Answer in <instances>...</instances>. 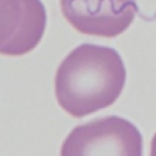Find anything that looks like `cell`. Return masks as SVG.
Masks as SVG:
<instances>
[{"label": "cell", "mask_w": 156, "mask_h": 156, "mask_svg": "<svg viewBox=\"0 0 156 156\" xmlns=\"http://www.w3.org/2000/svg\"><path fill=\"white\" fill-rule=\"evenodd\" d=\"M126 69L112 47L81 44L62 59L55 75L58 105L72 117H84L119 100Z\"/></svg>", "instance_id": "cell-1"}, {"label": "cell", "mask_w": 156, "mask_h": 156, "mask_svg": "<svg viewBox=\"0 0 156 156\" xmlns=\"http://www.w3.org/2000/svg\"><path fill=\"white\" fill-rule=\"evenodd\" d=\"M142 134L134 123L108 115L75 126L64 139L59 156H142Z\"/></svg>", "instance_id": "cell-2"}, {"label": "cell", "mask_w": 156, "mask_h": 156, "mask_svg": "<svg viewBox=\"0 0 156 156\" xmlns=\"http://www.w3.org/2000/svg\"><path fill=\"white\" fill-rule=\"evenodd\" d=\"M62 16L83 34L115 37L137 14L136 0H59Z\"/></svg>", "instance_id": "cell-3"}, {"label": "cell", "mask_w": 156, "mask_h": 156, "mask_svg": "<svg viewBox=\"0 0 156 156\" xmlns=\"http://www.w3.org/2000/svg\"><path fill=\"white\" fill-rule=\"evenodd\" d=\"M45 25L41 0H0V55L30 53L44 37Z\"/></svg>", "instance_id": "cell-4"}, {"label": "cell", "mask_w": 156, "mask_h": 156, "mask_svg": "<svg viewBox=\"0 0 156 156\" xmlns=\"http://www.w3.org/2000/svg\"><path fill=\"white\" fill-rule=\"evenodd\" d=\"M150 156H156V133L151 139V147H150Z\"/></svg>", "instance_id": "cell-5"}]
</instances>
